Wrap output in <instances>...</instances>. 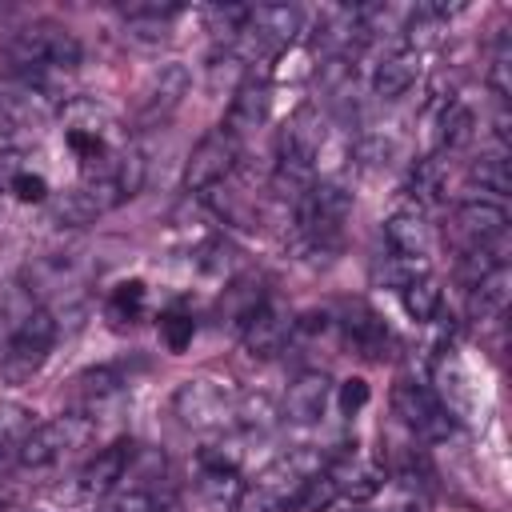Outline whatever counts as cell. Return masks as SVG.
<instances>
[{"label": "cell", "instance_id": "obj_11", "mask_svg": "<svg viewBox=\"0 0 512 512\" xmlns=\"http://www.w3.org/2000/svg\"><path fill=\"white\" fill-rule=\"evenodd\" d=\"M292 332H296V316H292L284 304H276V300L268 296V300L252 312V320L240 328V344H244L248 356L272 360V356H280V352L288 348Z\"/></svg>", "mask_w": 512, "mask_h": 512}, {"label": "cell", "instance_id": "obj_16", "mask_svg": "<svg viewBox=\"0 0 512 512\" xmlns=\"http://www.w3.org/2000/svg\"><path fill=\"white\" fill-rule=\"evenodd\" d=\"M384 244H388V252L400 256V260H420V264H428L432 228H428L424 212H420L416 204L396 208V212L384 220Z\"/></svg>", "mask_w": 512, "mask_h": 512}, {"label": "cell", "instance_id": "obj_24", "mask_svg": "<svg viewBox=\"0 0 512 512\" xmlns=\"http://www.w3.org/2000/svg\"><path fill=\"white\" fill-rule=\"evenodd\" d=\"M400 304H404V312H408L416 324H432V320L440 316L444 292H440V284L432 280V272H424V276H416V280H408V284L400 288Z\"/></svg>", "mask_w": 512, "mask_h": 512}, {"label": "cell", "instance_id": "obj_3", "mask_svg": "<svg viewBox=\"0 0 512 512\" xmlns=\"http://www.w3.org/2000/svg\"><path fill=\"white\" fill-rule=\"evenodd\" d=\"M236 388L216 376V372H196L188 380L176 384L172 392V412L184 428H196V432H216L224 428L232 416H236Z\"/></svg>", "mask_w": 512, "mask_h": 512}, {"label": "cell", "instance_id": "obj_12", "mask_svg": "<svg viewBox=\"0 0 512 512\" xmlns=\"http://www.w3.org/2000/svg\"><path fill=\"white\" fill-rule=\"evenodd\" d=\"M504 228H508V212H504V204H496V200L468 196V200H460V204L452 208V236L464 244V252H468V248H488V244H496V240L504 236Z\"/></svg>", "mask_w": 512, "mask_h": 512}, {"label": "cell", "instance_id": "obj_38", "mask_svg": "<svg viewBox=\"0 0 512 512\" xmlns=\"http://www.w3.org/2000/svg\"><path fill=\"white\" fill-rule=\"evenodd\" d=\"M236 512H244V508H236Z\"/></svg>", "mask_w": 512, "mask_h": 512}, {"label": "cell", "instance_id": "obj_5", "mask_svg": "<svg viewBox=\"0 0 512 512\" xmlns=\"http://www.w3.org/2000/svg\"><path fill=\"white\" fill-rule=\"evenodd\" d=\"M52 344H56V316H52L48 308H40V304H36V308L28 312V320L20 324V332L12 336L8 352L0 356L4 376H8L12 384H24L28 376H36V372L44 368V360H48Z\"/></svg>", "mask_w": 512, "mask_h": 512}, {"label": "cell", "instance_id": "obj_9", "mask_svg": "<svg viewBox=\"0 0 512 512\" xmlns=\"http://www.w3.org/2000/svg\"><path fill=\"white\" fill-rule=\"evenodd\" d=\"M112 172H116V168H112ZM48 204H52V220H56V224L84 228V224L100 220L104 212L120 208L124 196H120V188H116L112 176H100V180H80L76 188H64V192L52 196Z\"/></svg>", "mask_w": 512, "mask_h": 512}, {"label": "cell", "instance_id": "obj_14", "mask_svg": "<svg viewBox=\"0 0 512 512\" xmlns=\"http://www.w3.org/2000/svg\"><path fill=\"white\" fill-rule=\"evenodd\" d=\"M336 324H340L344 344L356 348L360 356H368V360H388L392 356V332H388V324H384V316L376 308L352 300Z\"/></svg>", "mask_w": 512, "mask_h": 512}, {"label": "cell", "instance_id": "obj_29", "mask_svg": "<svg viewBox=\"0 0 512 512\" xmlns=\"http://www.w3.org/2000/svg\"><path fill=\"white\" fill-rule=\"evenodd\" d=\"M192 336H196V316L184 304H172V308L160 312V340L168 344V352L180 356L192 344Z\"/></svg>", "mask_w": 512, "mask_h": 512}, {"label": "cell", "instance_id": "obj_25", "mask_svg": "<svg viewBox=\"0 0 512 512\" xmlns=\"http://www.w3.org/2000/svg\"><path fill=\"white\" fill-rule=\"evenodd\" d=\"M264 300H268V292L260 288V280H252V276H240V280H232V284L224 288V300H220V308H224V316H228L236 328H244V324L252 320V312H256Z\"/></svg>", "mask_w": 512, "mask_h": 512}, {"label": "cell", "instance_id": "obj_33", "mask_svg": "<svg viewBox=\"0 0 512 512\" xmlns=\"http://www.w3.org/2000/svg\"><path fill=\"white\" fill-rule=\"evenodd\" d=\"M152 500L156 496L148 488H116V492H108L100 512H152Z\"/></svg>", "mask_w": 512, "mask_h": 512}, {"label": "cell", "instance_id": "obj_31", "mask_svg": "<svg viewBox=\"0 0 512 512\" xmlns=\"http://www.w3.org/2000/svg\"><path fill=\"white\" fill-rule=\"evenodd\" d=\"M488 84H492V92H496L500 100L512 92V44H508V36H504V32H500V36H496V44H492Z\"/></svg>", "mask_w": 512, "mask_h": 512}, {"label": "cell", "instance_id": "obj_37", "mask_svg": "<svg viewBox=\"0 0 512 512\" xmlns=\"http://www.w3.org/2000/svg\"><path fill=\"white\" fill-rule=\"evenodd\" d=\"M152 512H180V504L168 496V500H152Z\"/></svg>", "mask_w": 512, "mask_h": 512}, {"label": "cell", "instance_id": "obj_26", "mask_svg": "<svg viewBox=\"0 0 512 512\" xmlns=\"http://www.w3.org/2000/svg\"><path fill=\"white\" fill-rule=\"evenodd\" d=\"M144 300H148L144 280H120V284L108 292L104 312H108V320H116V324H136V320L144 316Z\"/></svg>", "mask_w": 512, "mask_h": 512}, {"label": "cell", "instance_id": "obj_22", "mask_svg": "<svg viewBox=\"0 0 512 512\" xmlns=\"http://www.w3.org/2000/svg\"><path fill=\"white\" fill-rule=\"evenodd\" d=\"M476 136V116L464 100H448L444 112H440V124H436V144L440 152H460L468 148Z\"/></svg>", "mask_w": 512, "mask_h": 512}, {"label": "cell", "instance_id": "obj_18", "mask_svg": "<svg viewBox=\"0 0 512 512\" xmlns=\"http://www.w3.org/2000/svg\"><path fill=\"white\" fill-rule=\"evenodd\" d=\"M420 76V52L416 44H396L372 64V96L380 100H400Z\"/></svg>", "mask_w": 512, "mask_h": 512}, {"label": "cell", "instance_id": "obj_13", "mask_svg": "<svg viewBox=\"0 0 512 512\" xmlns=\"http://www.w3.org/2000/svg\"><path fill=\"white\" fill-rule=\"evenodd\" d=\"M268 112H272V84H268V76L248 72V76L236 84L220 128H224L232 140H240V136H248V132H256V128H264Z\"/></svg>", "mask_w": 512, "mask_h": 512}, {"label": "cell", "instance_id": "obj_34", "mask_svg": "<svg viewBox=\"0 0 512 512\" xmlns=\"http://www.w3.org/2000/svg\"><path fill=\"white\" fill-rule=\"evenodd\" d=\"M368 396H372V392H368V380H364V376H348V380L340 384V392H336V404H340L344 416H356V412L368 404Z\"/></svg>", "mask_w": 512, "mask_h": 512}, {"label": "cell", "instance_id": "obj_19", "mask_svg": "<svg viewBox=\"0 0 512 512\" xmlns=\"http://www.w3.org/2000/svg\"><path fill=\"white\" fill-rule=\"evenodd\" d=\"M508 292H512V272H508V264H500V268H492L488 276H480L472 284V292H468V316L476 324L500 320L504 308H508Z\"/></svg>", "mask_w": 512, "mask_h": 512}, {"label": "cell", "instance_id": "obj_35", "mask_svg": "<svg viewBox=\"0 0 512 512\" xmlns=\"http://www.w3.org/2000/svg\"><path fill=\"white\" fill-rule=\"evenodd\" d=\"M236 420L244 428H264L272 420V408H268L264 396H248V400H236Z\"/></svg>", "mask_w": 512, "mask_h": 512}, {"label": "cell", "instance_id": "obj_2", "mask_svg": "<svg viewBox=\"0 0 512 512\" xmlns=\"http://www.w3.org/2000/svg\"><path fill=\"white\" fill-rule=\"evenodd\" d=\"M352 216V192L340 180H312L296 196V232L308 248H332Z\"/></svg>", "mask_w": 512, "mask_h": 512}, {"label": "cell", "instance_id": "obj_17", "mask_svg": "<svg viewBox=\"0 0 512 512\" xmlns=\"http://www.w3.org/2000/svg\"><path fill=\"white\" fill-rule=\"evenodd\" d=\"M328 400H332V380H328V372H320V368H308V372H300L292 384H288V392H284V420L288 424H316L320 416H324V408H328Z\"/></svg>", "mask_w": 512, "mask_h": 512}, {"label": "cell", "instance_id": "obj_28", "mask_svg": "<svg viewBox=\"0 0 512 512\" xmlns=\"http://www.w3.org/2000/svg\"><path fill=\"white\" fill-rule=\"evenodd\" d=\"M36 308V300H32V292L28 288H12L4 300H0V356L8 352V344H12V336L20 332V324L28 320V312Z\"/></svg>", "mask_w": 512, "mask_h": 512}, {"label": "cell", "instance_id": "obj_10", "mask_svg": "<svg viewBox=\"0 0 512 512\" xmlns=\"http://www.w3.org/2000/svg\"><path fill=\"white\" fill-rule=\"evenodd\" d=\"M80 440H84V420L80 416H56V420L36 424L24 436V444L16 448V460L24 468H48V464L64 460Z\"/></svg>", "mask_w": 512, "mask_h": 512}, {"label": "cell", "instance_id": "obj_32", "mask_svg": "<svg viewBox=\"0 0 512 512\" xmlns=\"http://www.w3.org/2000/svg\"><path fill=\"white\" fill-rule=\"evenodd\" d=\"M8 192H12L20 204H44V200H52L48 180H44L40 172H28V168H20V172L8 180Z\"/></svg>", "mask_w": 512, "mask_h": 512}, {"label": "cell", "instance_id": "obj_7", "mask_svg": "<svg viewBox=\"0 0 512 512\" xmlns=\"http://www.w3.org/2000/svg\"><path fill=\"white\" fill-rule=\"evenodd\" d=\"M188 88H192V72H188V64H180V60L160 64V68L144 80V88H140L132 124H136V128H160V124L184 104Z\"/></svg>", "mask_w": 512, "mask_h": 512}, {"label": "cell", "instance_id": "obj_21", "mask_svg": "<svg viewBox=\"0 0 512 512\" xmlns=\"http://www.w3.org/2000/svg\"><path fill=\"white\" fill-rule=\"evenodd\" d=\"M120 388H124V380H120V372L112 364H96V368H88V372H80L72 380V396H76V404L84 412H96L100 404L120 396Z\"/></svg>", "mask_w": 512, "mask_h": 512}, {"label": "cell", "instance_id": "obj_30", "mask_svg": "<svg viewBox=\"0 0 512 512\" xmlns=\"http://www.w3.org/2000/svg\"><path fill=\"white\" fill-rule=\"evenodd\" d=\"M468 176H472V184H480V192H492V196H508V188H512V176H508V160H504V152L476 160Z\"/></svg>", "mask_w": 512, "mask_h": 512}, {"label": "cell", "instance_id": "obj_23", "mask_svg": "<svg viewBox=\"0 0 512 512\" xmlns=\"http://www.w3.org/2000/svg\"><path fill=\"white\" fill-rule=\"evenodd\" d=\"M336 500H340L336 480H332L328 468H324V472H308V476L296 484V492L288 496L284 512H328Z\"/></svg>", "mask_w": 512, "mask_h": 512}, {"label": "cell", "instance_id": "obj_20", "mask_svg": "<svg viewBox=\"0 0 512 512\" xmlns=\"http://www.w3.org/2000/svg\"><path fill=\"white\" fill-rule=\"evenodd\" d=\"M328 476L336 480V492H340V496H352V500H368V496L380 492V484H384L380 464L360 460L356 452H344L336 464H328Z\"/></svg>", "mask_w": 512, "mask_h": 512}, {"label": "cell", "instance_id": "obj_8", "mask_svg": "<svg viewBox=\"0 0 512 512\" xmlns=\"http://www.w3.org/2000/svg\"><path fill=\"white\" fill-rule=\"evenodd\" d=\"M304 32V12L296 4H256L248 8L244 16V28H240V44H248L252 52H284L292 48V40Z\"/></svg>", "mask_w": 512, "mask_h": 512}, {"label": "cell", "instance_id": "obj_6", "mask_svg": "<svg viewBox=\"0 0 512 512\" xmlns=\"http://www.w3.org/2000/svg\"><path fill=\"white\" fill-rule=\"evenodd\" d=\"M236 160H240V140H232L224 128L204 132V136L196 140V148L188 152V164H184V192L204 196V192L220 188V184L232 176Z\"/></svg>", "mask_w": 512, "mask_h": 512}, {"label": "cell", "instance_id": "obj_4", "mask_svg": "<svg viewBox=\"0 0 512 512\" xmlns=\"http://www.w3.org/2000/svg\"><path fill=\"white\" fill-rule=\"evenodd\" d=\"M392 412H396L400 424H404L416 440H424V444H440V440H448L452 428H456L448 404H444L428 384H416V380H400V384L392 388Z\"/></svg>", "mask_w": 512, "mask_h": 512}, {"label": "cell", "instance_id": "obj_27", "mask_svg": "<svg viewBox=\"0 0 512 512\" xmlns=\"http://www.w3.org/2000/svg\"><path fill=\"white\" fill-rule=\"evenodd\" d=\"M36 412L20 400H0V452H16L24 444V436L36 428L32 420Z\"/></svg>", "mask_w": 512, "mask_h": 512}, {"label": "cell", "instance_id": "obj_36", "mask_svg": "<svg viewBox=\"0 0 512 512\" xmlns=\"http://www.w3.org/2000/svg\"><path fill=\"white\" fill-rule=\"evenodd\" d=\"M24 120H28L24 104H20L16 96H4V92H0V140L16 136V132L24 128Z\"/></svg>", "mask_w": 512, "mask_h": 512}, {"label": "cell", "instance_id": "obj_15", "mask_svg": "<svg viewBox=\"0 0 512 512\" xmlns=\"http://www.w3.org/2000/svg\"><path fill=\"white\" fill-rule=\"evenodd\" d=\"M132 456H136V440L120 436L104 448H96V456L80 468V492L84 496H108L124 484L128 468H132Z\"/></svg>", "mask_w": 512, "mask_h": 512}, {"label": "cell", "instance_id": "obj_1", "mask_svg": "<svg viewBox=\"0 0 512 512\" xmlns=\"http://www.w3.org/2000/svg\"><path fill=\"white\" fill-rule=\"evenodd\" d=\"M0 56L16 80H24L28 88H48L52 80L72 76L84 52H80V40L64 24L32 20V24H20L16 32H8Z\"/></svg>", "mask_w": 512, "mask_h": 512}]
</instances>
